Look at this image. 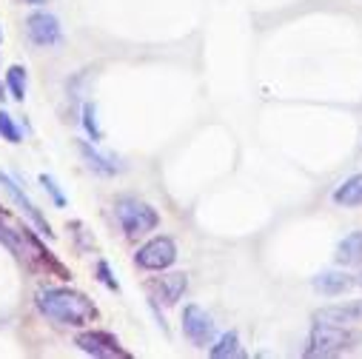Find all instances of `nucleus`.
<instances>
[{"label": "nucleus", "instance_id": "nucleus-15", "mask_svg": "<svg viewBox=\"0 0 362 359\" xmlns=\"http://www.w3.org/2000/svg\"><path fill=\"white\" fill-rule=\"evenodd\" d=\"M337 262L339 265H359L362 262V231H351L337 245Z\"/></svg>", "mask_w": 362, "mask_h": 359}, {"label": "nucleus", "instance_id": "nucleus-10", "mask_svg": "<svg viewBox=\"0 0 362 359\" xmlns=\"http://www.w3.org/2000/svg\"><path fill=\"white\" fill-rule=\"evenodd\" d=\"M0 189H4V192L12 197V203H15L21 211H26V217H29V220H32V223H35V225H37V228L46 234V237H52V228H49L46 217H43V214L37 211V206H35V203H32V200H29V197H26V194L18 189L15 180H12L9 174H4V171H0Z\"/></svg>", "mask_w": 362, "mask_h": 359}, {"label": "nucleus", "instance_id": "nucleus-2", "mask_svg": "<svg viewBox=\"0 0 362 359\" xmlns=\"http://www.w3.org/2000/svg\"><path fill=\"white\" fill-rule=\"evenodd\" d=\"M0 242L6 248H12V254L29 265V268H54V271L63 274V268L57 262L49 259V251H43V245L32 237V231L15 220H9L6 214H0Z\"/></svg>", "mask_w": 362, "mask_h": 359}, {"label": "nucleus", "instance_id": "nucleus-14", "mask_svg": "<svg viewBox=\"0 0 362 359\" xmlns=\"http://www.w3.org/2000/svg\"><path fill=\"white\" fill-rule=\"evenodd\" d=\"M334 203L342 206V208H356V206H362V174H354V177L345 180V183L334 192Z\"/></svg>", "mask_w": 362, "mask_h": 359}, {"label": "nucleus", "instance_id": "nucleus-7", "mask_svg": "<svg viewBox=\"0 0 362 359\" xmlns=\"http://www.w3.org/2000/svg\"><path fill=\"white\" fill-rule=\"evenodd\" d=\"M183 334L189 336L192 345L206 348L214 336V319L211 314H206L200 305H186L183 308Z\"/></svg>", "mask_w": 362, "mask_h": 359}, {"label": "nucleus", "instance_id": "nucleus-23", "mask_svg": "<svg viewBox=\"0 0 362 359\" xmlns=\"http://www.w3.org/2000/svg\"><path fill=\"white\" fill-rule=\"evenodd\" d=\"M356 283H359V286H362V271H359V277H356Z\"/></svg>", "mask_w": 362, "mask_h": 359}, {"label": "nucleus", "instance_id": "nucleus-22", "mask_svg": "<svg viewBox=\"0 0 362 359\" xmlns=\"http://www.w3.org/2000/svg\"><path fill=\"white\" fill-rule=\"evenodd\" d=\"M26 4H32V6H40V4H46V0H26Z\"/></svg>", "mask_w": 362, "mask_h": 359}, {"label": "nucleus", "instance_id": "nucleus-16", "mask_svg": "<svg viewBox=\"0 0 362 359\" xmlns=\"http://www.w3.org/2000/svg\"><path fill=\"white\" fill-rule=\"evenodd\" d=\"M214 359H226V356H243V348H240V336L234 334V331H228V334H223L220 336V342L209 351Z\"/></svg>", "mask_w": 362, "mask_h": 359}, {"label": "nucleus", "instance_id": "nucleus-21", "mask_svg": "<svg viewBox=\"0 0 362 359\" xmlns=\"http://www.w3.org/2000/svg\"><path fill=\"white\" fill-rule=\"evenodd\" d=\"M40 183H43V189L52 194V200H54L57 206H66V197L60 194V189H57V183H54V177H49V174H40Z\"/></svg>", "mask_w": 362, "mask_h": 359}, {"label": "nucleus", "instance_id": "nucleus-20", "mask_svg": "<svg viewBox=\"0 0 362 359\" xmlns=\"http://www.w3.org/2000/svg\"><path fill=\"white\" fill-rule=\"evenodd\" d=\"M98 280L106 286V288H112V291H120V286H117V280L112 277V268H109V262H98Z\"/></svg>", "mask_w": 362, "mask_h": 359}, {"label": "nucleus", "instance_id": "nucleus-5", "mask_svg": "<svg viewBox=\"0 0 362 359\" xmlns=\"http://www.w3.org/2000/svg\"><path fill=\"white\" fill-rule=\"evenodd\" d=\"M174 259H177V245L168 237H154L134 254V265L143 268V271H165L168 265H174Z\"/></svg>", "mask_w": 362, "mask_h": 359}, {"label": "nucleus", "instance_id": "nucleus-24", "mask_svg": "<svg viewBox=\"0 0 362 359\" xmlns=\"http://www.w3.org/2000/svg\"><path fill=\"white\" fill-rule=\"evenodd\" d=\"M0 100H4V86H0Z\"/></svg>", "mask_w": 362, "mask_h": 359}, {"label": "nucleus", "instance_id": "nucleus-6", "mask_svg": "<svg viewBox=\"0 0 362 359\" xmlns=\"http://www.w3.org/2000/svg\"><path fill=\"white\" fill-rule=\"evenodd\" d=\"M74 345H77L83 353H92V356H100V359H115V356L129 359V353L120 348L117 336H112V334H106V331H86V334H80V336L74 339Z\"/></svg>", "mask_w": 362, "mask_h": 359}, {"label": "nucleus", "instance_id": "nucleus-12", "mask_svg": "<svg viewBox=\"0 0 362 359\" xmlns=\"http://www.w3.org/2000/svg\"><path fill=\"white\" fill-rule=\"evenodd\" d=\"M77 151H80L83 163H86L88 168H92L95 174H100V177H115V174L120 171V163H117L112 154H103V151H98L92 143L80 140V143H77Z\"/></svg>", "mask_w": 362, "mask_h": 359}, {"label": "nucleus", "instance_id": "nucleus-4", "mask_svg": "<svg viewBox=\"0 0 362 359\" xmlns=\"http://www.w3.org/2000/svg\"><path fill=\"white\" fill-rule=\"evenodd\" d=\"M359 336L354 331H348V325H325V322H317L311 336H308V348H305V356H337L348 348H354Z\"/></svg>", "mask_w": 362, "mask_h": 359}, {"label": "nucleus", "instance_id": "nucleus-8", "mask_svg": "<svg viewBox=\"0 0 362 359\" xmlns=\"http://www.w3.org/2000/svg\"><path fill=\"white\" fill-rule=\"evenodd\" d=\"M186 288H189L186 274H165V277H157V280L146 283V291H148L151 302H163L165 308L177 305L180 300H183Z\"/></svg>", "mask_w": 362, "mask_h": 359}, {"label": "nucleus", "instance_id": "nucleus-13", "mask_svg": "<svg viewBox=\"0 0 362 359\" xmlns=\"http://www.w3.org/2000/svg\"><path fill=\"white\" fill-rule=\"evenodd\" d=\"M356 280H351L345 271H322L314 277V288L322 294V297H339L345 294Z\"/></svg>", "mask_w": 362, "mask_h": 359}, {"label": "nucleus", "instance_id": "nucleus-3", "mask_svg": "<svg viewBox=\"0 0 362 359\" xmlns=\"http://www.w3.org/2000/svg\"><path fill=\"white\" fill-rule=\"evenodd\" d=\"M115 214H117V223H120V228L126 231L129 240L146 237L148 231H154L160 225L157 211L148 203L137 200V197H120L115 203Z\"/></svg>", "mask_w": 362, "mask_h": 359}, {"label": "nucleus", "instance_id": "nucleus-1", "mask_svg": "<svg viewBox=\"0 0 362 359\" xmlns=\"http://www.w3.org/2000/svg\"><path fill=\"white\" fill-rule=\"evenodd\" d=\"M37 308L57 325H69V328H83L98 314L92 300L71 288H43L37 294Z\"/></svg>", "mask_w": 362, "mask_h": 359}, {"label": "nucleus", "instance_id": "nucleus-9", "mask_svg": "<svg viewBox=\"0 0 362 359\" xmlns=\"http://www.w3.org/2000/svg\"><path fill=\"white\" fill-rule=\"evenodd\" d=\"M26 32H29L32 43H37V46H54V43H60V23H57V18L49 15V12H35V15H29Z\"/></svg>", "mask_w": 362, "mask_h": 359}, {"label": "nucleus", "instance_id": "nucleus-18", "mask_svg": "<svg viewBox=\"0 0 362 359\" xmlns=\"http://www.w3.org/2000/svg\"><path fill=\"white\" fill-rule=\"evenodd\" d=\"M83 126H86L88 134H92V140H100L103 137V131L98 126V109H95V103H86L83 106Z\"/></svg>", "mask_w": 362, "mask_h": 359}, {"label": "nucleus", "instance_id": "nucleus-11", "mask_svg": "<svg viewBox=\"0 0 362 359\" xmlns=\"http://www.w3.org/2000/svg\"><path fill=\"white\" fill-rule=\"evenodd\" d=\"M314 322H325V325H354L362 322V300L359 302H348V305H325L314 314Z\"/></svg>", "mask_w": 362, "mask_h": 359}, {"label": "nucleus", "instance_id": "nucleus-17", "mask_svg": "<svg viewBox=\"0 0 362 359\" xmlns=\"http://www.w3.org/2000/svg\"><path fill=\"white\" fill-rule=\"evenodd\" d=\"M6 83H9V88H12V98H15V100H23V98H26V69L12 66L9 74H6Z\"/></svg>", "mask_w": 362, "mask_h": 359}, {"label": "nucleus", "instance_id": "nucleus-19", "mask_svg": "<svg viewBox=\"0 0 362 359\" xmlns=\"http://www.w3.org/2000/svg\"><path fill=\"white\" fill-rule=\"evenodd\" d=\"M0 134H4V140H9V143H21V131L6 112H0Z\"/></svg>", "mask_w": 362, "mask_h": 359}]
</instances>
